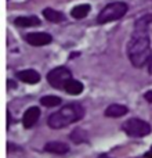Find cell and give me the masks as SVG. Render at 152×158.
<instances>
[{"mask_svg":"<svg viewBox=\"0 0 152 158\" xmlns=\"http://www.w3.org/2000/svg\"><path fill=\"white\" fill-rule=\"evenodd\" d=\"M40 104L44 107H57L61 104V97H58V96H44V97L40 98Z\"/></svg>","mask_w":152,"mask_h":158,"instance_id":"15","label":"cell"},{"mask_svg":"<svg viewBox=\"0 0 152 158\" xmlns=\"http://www.w3.org/2000/svg\"><path fill=\"white\" fill-rule=\"evenodd\" d=\"M14 24L17 25V27H21V28H28V27H38V25H40V19L38 18V17H18V18H15V21H14Z\"/></svg>","mask_w":152,"mask_h":158,"instance_id":"11","label":"cell"},{"mask_svg":"<svg viewBox=\"0 0 152 158\" xmlns=\"http://www.w3.org/2000/svg\"><path fill=\"white\" fill-rule=\"evenodd\" d=\"M84 117V108L78 103H72L68 106H64L57 112H53L49 117V126L53 129H61L78 122Z\"/></svg>","mask_w":152,"mask_h":158,"instance_id":"2","label":"cell"},{"mask_svg":"<svg viewBox=\"0 0 152 158\" xmlns=\"http://www.w3.org/2000/svg\"><path fill=\"white\" fill-rule=\"evenodd\" d=\"M127 4L123 2H114L106 4L105 7L101 10V13L97 17V22L98 24H106V22L115 21L119 19L127 13Z\"/></svg>","mask_w":152,"mask_h":158,"instance_id":"3","label":"cell"},{"mask_svg":"<svg viewBox=\"0 0 152 158\" xmlns=\"http://www.w3.org/2000/svg\"><path fill=\"white\" fill-rule=\"evenodd\" d=\"M89 13H90V4H79L72 8L71 15L76 19H82V18H84V17H87Z\"/></svg>","mask_w":152,"mask_h":158,"instance_id":"14","label":"cell"},{"mask_svg":"<svg viewBox=\"0 0 152 158\" xmlns=\"http://www.w3.org/2000/svg\"><path fill=\"white\" fill-rule=\"evenodd\" d=\"M71 139L74 140V143H76V144H79V143L87 142V135H86V132L82 131V129H76V131L72 132Z\"/></svg>","mask_w":152,"mask_h":158,"instance_id":"16","label":"cell"},{"mask_svg":"<svg viewBox=\"0 0 152 158\" xmlns=\"http://www.w3.org/2000/svg\"><path fill=\"white\" fill-rule=\"evenodd\" d=\"M7 117H8V126H10V122H11V115H10V112H7Z\"/></svg>","mask_w":152,"mask_h":158,"instance_id":"20","label":"cell"},{"mask_svg":"<svg viewBox=\"0 0 152 158\" xmlns=\"http://www.w3.org/2000/svg\"><path fill=\"white\" fill-rule=\"evenodd\" d=\"M44 150L53 154H65L69 151V146L62 142H50L44 146Z\"/></svg>","mask_w":152,"mask_h":158,"instance_id":"10","label":"cell"},{"mask_svg":"<svg viewBox=\"0 0 152 158\" xmlns=\"http://www.w3.org/2000/svg\"><path fill=\"white\" fill-rule=\"evenodd\" d=\"M72 78V72L66 67H58L47 74V81L54 89H64L65 83Z\"/></svg>","mask_w":152,"mask_h":158,"instance_id":"5","label":"cell"},{"mask_svg":"<svg viewBox=\"0 0 152 158\" xmlns=\"http://www.w3.org/2000/svg\"><path fill=\"white\" fill-rule=\"evenodd\" d=\"M39 117H40V108L39 107H29V108L25 111L24 118H22V123H24V128L29 129L38 122Z\"/></svg>","mask_w":152,"mask_h":158,"instance_id":"7","label":"cell"},{"mask_svg":"<svg viewBox=\"0 0 152 158\" xmlns=\"http://www.w3.org/2000/svg\"><path fill=\"white\" fill-rule=\"evenodd\" d=\"M100 158H108V156H101Z\"/></svg>","mask_w":152,"mask_h":158,"instance_id":"21","label":"cell"},{"mask_svg":"<svg viewBox=\"0 0 152 158\" xmlns=\"http://www.w3.org/2000/svg\"><path fill=\"white\" fill-rule=\"evenodd\" d=\"M144 98L148 101V103H152V90H148L147 93L144 94Z\"/></svg>","mask_w":152,"mask_h":158,"instance_id":"17","label":"cell"},{"mask_svg":"<svg viewBox=\"0 0 152 158\" xmlns=\"http://www.w3.org/2000/svg\"><path fill=\"white\" fill-rule=\"evenodd\" d=\"M122 129L131 137H142L151 133V125L138 118H131L122 125Z\"/></svg>","mask_w":152,"mask_h":158,"instance_id":"4","label":"cell"},{"mask_svg":"<svg viewBox=\"0 0 152 158\" xmlns=\"http://www.w3.org/2000/svg\"><path fill=\"white\" fill-rule=\"evenodd\" d=\"M25 40L32 46H46V44L51 43L53 38L50 33L46 32H32L25 36Z\"/></svg>","mask_w":152,"mask_h":158,"instance_id":"6","label":"cell"},{"mask_svg":"<svg viewBox=\"0 0 152 158\" xmlns=\"http://www.w3.org/2000/svg\"><path fill=\"white\" fill-rule=\"evenodd\" d=\"M17 78L19 81L25 82V83H29V85H35L40 81V74L35 69H24V71H19L17 74Z\"/></svg>","mask_w":152,"mask_h":158,"instance_id":"8","label":"cell"},{"mask_svg":"<svg viewBox=\"0 0 152 158\" xmlns=\"http://www.w3.org/2000/svg\"><path fill=\"white\" fill-rule=\"evenodd\" d=\"M129 112V108L122 104H111L108 108L105 110V117L108 118H119L123 117Z\"/></svg>","mask_w":152,"mask_h":158,"instance_id":"9","label":"cell"},{"mask_svg":"<svg viewBox=\"0 0 152 158\" xmlns=\"http://www.w3.org/2000/svg\"><path fill=\"white\" fill-rule=\"evenodd\" d=\"M84 86L82 82L76 81V79H69L68 82L65 83V87H64V90H65L66 93H69V94H80L82 92H83Z\"/></svg>","mask_w":152,"mask_h":158,"instance_id":"12","label":"cell"},{"mask_svg":"<svg viewBox=\"0 0 152 158\" xmlns=\"http://www.w3.org/2000/svg\"><path fill=\"white\" fill-rule=\"evenodd\" d=\"M148 72L152 75V58L150 60V63H148Z\"/></svg>","mask_w":152,"mask_h":158,"instance_id":"18","label":"cell"},{"mask_svg":"<svg viewBox=\"0 0 152 158\" xmlns=\"http://www.w3.org/2000/svg\"><path fill=\"white\" fill-rule=\"evenodd\" d=\"M43 15H44V18H46L47 21L55 22V24L65 19V17H64L62 13H60V11H57V10H53V8H44Z\"/></svg>","mask_w":152,"mask_h":158,"instance_id":"13","label":"cell"},{"mask_svg":"<svg viewBox=\"0 0 152 158\" xmlns=\"http://www.w3.org/2000/svg\"><path fill=\"white\" fill-rule=\"evenodd\" d=\"M144 157H145V158H152V147H151V150L148 151V153L144 154Z\"/></svg>","mask_w":152,"mask_h":158,"instance_id":"19","label":"cell"},{"mask_svg":"<svg viewBox=\"0 0 152 158\" xmlns=\"http://www.w3.org/2000/svg\"><path fill=\"white\" fill-rule=\"evenodd\" d=\"M127 54L131 64L137 68H141L151 60V42L150 36L144 31H136L127 44Z\"/></svg>","mask_w":152,"mask_h":158,"instance_id":"1","label":"cell"}]
</instances>
